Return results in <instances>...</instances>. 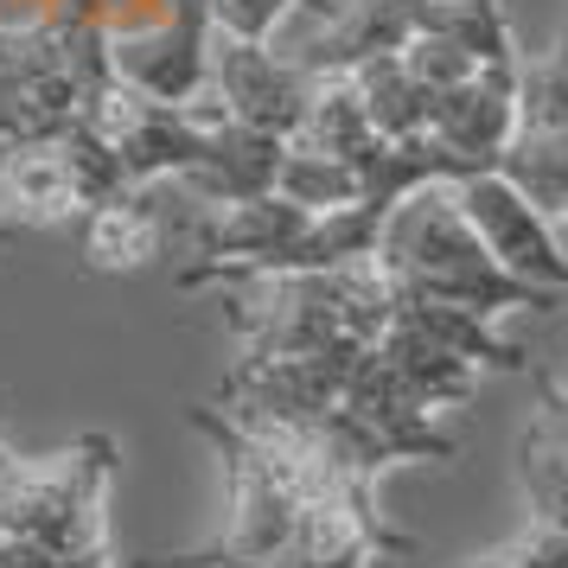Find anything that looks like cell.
<instances>
[{
    "mask_svg": "<svg viewBox=\"0 0 568 568\" xmlns=\"http://www.w3.org/2000/svg\"><path fill=\"white\" fill-rule=\"evenodd\" d=\"M185 422L224 460L231 517L205 549L148 556L134 568H371L415 556V537L389 530L377 511V486L352 479L307 428L231 422L211 403H192Z\"/></svg>",
    "mask_w": 568,
    "mask_h": 568,
    "instance_id": "1",
    "label": "cell"
},
{
    "mask_svg": "<svg viewBox=\"0 0 568 568\" xmlns=\"http://www.w3.org/2000/svg\"><path fill=\"white\" fill-rule=\"evenodd\" d=\"M371 262L384 268V282L396 301H435V307H466L491 320V313H511V307H530V313H549L562 294L549 287H530L505 275L491 250L479 243V231L466 224L454 185H415L403 205L384 217L377 231V250Z\"/></svg>",
    "mask_w": 568,
    "mask_h": 568,
    "instance_id": "2",
    "label": "cell"
},
{
    "mask_svg": "<svg viewBox=\"0 0 568 568\" xmlns=\"http://www.w3.org/2000/svg\"><path fill=\"white\" fill-rule=\"evenodd\" d=\"M115 440L83 435L52 466L7 460L0 479V568H115L103 491Z\"/></svg>",
    "mask_w": 568,
    "mask_h": 568,
    "instance_id": "3",
    "label": "cell"
},
{
    "mask_svg": "<svg viewBox=\"0 0 568 568\" xmlns=\"http://www.w3.org/2000/svg\"><path fill=\"white\" fill-rule=\"evenodd\" d=\"M447 185H454L466 224L479 231V243L491 250V262L505 275H517V282H530V287H549V294H568V250H562V236H556V217L542 205H530L524 185H511L498 166L447 180Z\"/></svg>",
    "mask_w": 568,
    "mask_h": 568,
    "instance_id": "4",
    "label": "cell"
},
{
    "mask_svg": "<svg viewBox=\"0 0 568 568\" xmlns=\"http://www.w3.org/2000/svg\"><path fill=\"white\" fill-rule=\"evenodd\" d=\"M211 97H217V109H224L231 122H243V129L294 141L301 122H307L313 97H320V78L301 71L294 58L256 45V39H224V32H211Z\"/></svg>",
    "mask_w": 568,
    "mask_h": 568,
    "instance_id": "5",
    "label": "cell"
},
{
    "mask_svg": "<svg viewBox=\"0 0 568 568\" xmlns=\"http://www.w3.org/2000/svg\"><path fill=\"white\" fill-rule=\"evenodd\" d=\"M211 0H173L154 32L109 39V64L148 103H199L211 83Z\"/></svg>",
    "mask_w": 568,
    "mask_h": 568,
    "instance_id": "6",
    "label": "cell"
},
{
    "mask_svg": "<svg viewBox=\"0 0 568 568\" xmlns=\"http://www.w3.org/2000/svg\"><path fill=\"white\" fill-rule=\"evenodd\" d=\"M154 185H129V192H115L109 205H97V211H83V217H78V250H83L90 268L122 275V268H141V262L160 250Z\"/></svg>",
    "mask_w": 568,
    "mask_h": 568,
    "instance_id": "7",
    "label": "cell"
},
{
    "mask_svg": "<svg viewBox=\"0 0 568 568\" xmlns=\"http://www.w3.org/2000/svg\"><path fill=\"white\" fill-rule=\"evenodd\" d=\"M345 78H352L364 115H371V129L384 134V141H403V134L428 129V103H435V97H428L422 78L403 64V52L371 58V64H358V71H345Z\"/></svg>",
    "mask_w": 568,
    "mask_h": 568,
    "instance_id": "8",
    "label": "cell"
},
{
    "mask_svg": "<svg viewBox=\"0 0 568 568\" xmlns=\"http://www.w3.org/2000/svg\"><path fill=\"white\" fill-rule=\"evenodd\" d=\"M498 173L511 185H524V199L542 205L556 224L568 217V134H517Z\"/></svg>",
    "mask_w": 568,
    "mask_h": 568,
    "instance_id": "9",
    "label": "cell"
},
{
    "mask_svg": "<svg viewBox=\"0 0 568 568\" xmlns=\"http://www.w3.org/2000/svg\"><path fill=\"white\" fill-rule=\"evenodd\" d=\"M275 192L294 199V205H307V211H338V205H358V173H352V160L313 154V148H294L287 141Z\"/></svg>",
    "mask_w": 568,
    "mask_h": 568,
    "instance_id": "10",
    "label": "cell"
},
{
    "mask_svg": "<svg viewBox=\"0 0 568 568\" xmlns=\"http://www.w3.org/2000/svg\"><path fill=\"white\" fill-rule=\"evenodd\" d=\"M517 134H568V45L517 64Z\"/></svg>",
    "mask_w": 568,
    "mask_h": 568,
    "instance_id": "11",
    "label": "cell"
},
{
    "mask_svg": "<svg viewBox=\"0 0 568 568\" xmlns=\"http://www.w3.org/2000/svg\"><path fill=\"white\" fill-rule=\"evenodd\" d=\"M517 473H524V491H530V511H537V524L568 530V454L542 435L537 422H530V428H524V440H517Z\"/></svg>",
    "mask_w": 568,
    "mask_h": 568,
    "instance_id": "12",
    "label": "cell"
},
{
    "mask_svg": "<svg viewBox=\"0 0 568 568\" xmlns=\"http://www.w3.org/2000/svg\"><path fill=\"white\" fill-rule=\"evenodd\" d=\"M287 13L326 20L333 7H326V0H211V27L224 32V39H256V45L275 39V27H282Z\"/></svg>",
    "mask_w": 568,
    "mask_h": 568,
    "instance_id": "13",
    "label": "cell"
},
{
    "mask_svg": "<svg viewBox=\"0 0 568 568\" xmlns=\"http://www.w3.org/2000/svg\"><path fill=\"white\" fill-rule=\"evenodd\" d=\"M454 568H568V530L530 524V537H517L511 549H498L486 562H454Z\"/></svg>",
    "mask_w": 568,
    "mask_h": 568,
    "instance_id": "14",
    "label": "cell"
},
{
    "mask_svg": "<svg viewBox=\"0 0 568 568\" xmlns=\"http://www.w3.org/2000/svg\"><path fill=\"white\" fill-rule=\"evenodd\" d=\"M7 460H13V454H7V440H0V479H7Z\"/></svg>",
    "mask_w": 568,
    "mask_h": 568,
    "instance_id": "15",
    "label": "cell"
},
{
    "mask_svg": "<svg viewBox=\"0 0 568 568\" xmlns=\"http://www.w3.org/2000/svg\"><path fill=\"white\" fill-rule=\"evenodd\" d=\"M562 45H568V39H562Z\"/></svg>",
    "mask_w": 568,
    "mask_h": 568,
    "instance_id": "16",
    "label": "cell"
},
{
    "mask_svg": "<svg viewBox=\"0 0 568 568\" xmlns=\"http://www.w3.org/2000/svg\"><path fill=\"white\" fill-rule=\"evenodd\" d=\"M562 224H568V217H562Z\"/></svg>",
    "mask_w": 568,
    "mask_h": 568,
    "instance_id": "17",
    "label": "cell"
}]
</instances>
